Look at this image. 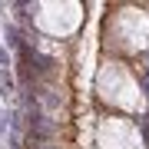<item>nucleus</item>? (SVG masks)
<instances>
[{
	"instance_id": "nucleus-6",
	"label": "nucleus",
	"mask_w": 149,
	"mask_h": 149,
	"mask_svg": "<svg viewBox=\"0 0 149 149\" xmlns=\"http://www.w3.org/2000/svg\"><path fill=\"white\" fill-rule=\"evenodd\" d=\"M0 63H3V70H7V50L0 47Z\"/></svg>"
},
{
	"instance_id": "nucleus-3",
	"label": "nucleus",
	"mask_w": 149,
	"mask_h": 149,
	"mask_svg": "<svg viewBox=\"0 0 149 149\" xmlns=\"http://www.w3.org/2000/svg\"><path fill=\"white\" fill-rule=\"evenodd\" d=\"M37 93H40V100H43L47 109H60V106H63V100H60L56 90H47V86H43V90H37Z\"/></svg>"
},
{
	"instance_id": "nucleus-5",
	"label": "nucleus",
	"mask_w": 149,
	"mask_h": 149,
	"mask_svg": "<svg viewBox=\"0 0 149 149\" xmlns=\"http://www.w3.org/2000/svg\"><path fill=\"white\" fill-rule=\"evenodd\" d=\"M33 149H56V146H53V143H37Z\"/></svg>"
},
{
	"instance_id": "nucleus-2",
	"label": "nucleus",
	"mask_w": 149,
	"mask_h": 149,
	"mask_svg": "<svg viewBox=\"0 0 149 149\" xmlns=\"http://www.w3.org/2000/svg\"><path fill=\"white\" fill-rule=\"evenodd\" d=\"M20 53H23V60H27V63L37 70V73H53V66H56V60H53V56H43V53H37L33 47H23Z\"/></svg>"
},
{
	"instance_id": "nucleus-4",
	"label": "nucleus",
	"mask_w": 149,
	"mask_h": 149,
	"mask_svg": "<svg viewBox=\"0 0 149 149\" xmlns=\"http://www.w3.org/2000/svg\"><path fill=\"white\" fill-rule=\"evenodd\" d=\"M0 93H13V76H10V70H0Z\"/></svg>"
},
{
	"instance_id": "nucleus-1",
	"label": "nucleus",
	"mask_w": 149,
	"mask_h": 149,
	"mask_svg": "<svg viewBox=\"0 0 149 149\" xmlns=\"http://www.w3.org/2000/svg\"><path fill=\"white\" fill-rule=\"evenodd\" d=\"M27 126H30V136L37 139V143H50V139L56 136V123L50 119L47 113H40V109L27 113Z\"/></svg>"
},
{
	"instance_id": "nucleus-7",
	"label": "nucleus",
	"mask_w": 149,
	"mask_h": 149,
	"mask_svg": "<svg viewBox=\"0 0 149 149\" xmlns=\"http://www.w3.org/2000/svg\"><path fill=\"white\" fill-rule=\"evenodd\" d=\"M143 136H146V143H149V123H143Z\"/></svg>"
}]
</instances>
